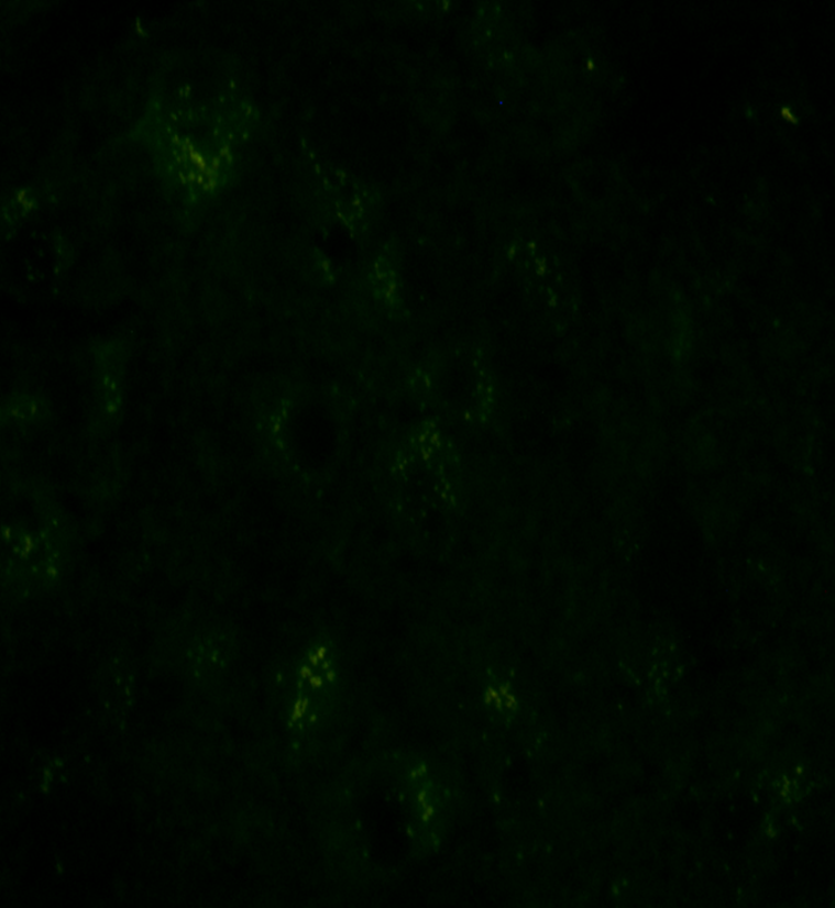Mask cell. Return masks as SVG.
I'll return each mask as SVG.
<instances>
[{"label":"cell","mask_w":835,"mask_h":908,"mask_svg":"<svg viewBox=\"0 0 835 908\" xmlns=\"http://www.w3.org/2000/svg\"><path fill=\"white\" fill-rule=\"evenodd\" d=\"M94 353L95 396L107 417L112 418L124 402L128 352L120 342H112L100 345Z\"/></svg>","instance_id":"obj_1"},{"label":"cell","mask_w":835,"mask_h":908,"mask_svg":"<svg viewBox=\"0 0 835 908\" xmlns=\"http://www.w3.org/2000/svg\"><path fill=\"white\" fill-rule=\"evenodd\" d=\"M48 412V403L43 396L28 392H17L9 396L4 402V413L24 422L41 421Z\"/></svg>","instance_id":"obj_2"}]
</instances>
